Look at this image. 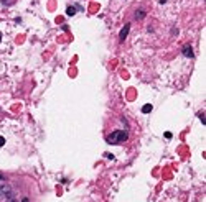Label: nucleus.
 <instances>
[{
  "label": "nucleus",
  "instance_id": "obj_6",
  "mask_svg": "<svg viewBox=\"0 0 206 202\" xmlns=\"http://www.w3.org/2000/svg\"><path fill=\"white\" fill-rule=\"evenodd\" d=\"M198 118H200V120H201V123H206V118H204V112H200V113H198Z\"/></svg>",
  "mask_w": 206,
  "mask_h": 202
},
{
  "label": "nucleus",
  "instance_id": "obj_4",
  "mask_svg": "<svg viewBox=\"0 0 206 202\" xmlns=\"http://www.w3.org/2000/svg\"><path fill=\"white\" fill-rule=\"evenodd\" d=\"M152 109H153V107L150 105V104H145V105L142 107V112H144V113H150V112H152Z\"/></svg>",
  "mask_w": 206,
  "mask_h": 202
},
{
  "label": "nucleus",
  "instance_id": "obj_13",
  "mask_svg": "<svg viewBox=\"0 0 206 202\" xmlns=\"http://www.w3.org/2000/svg\"><path fill=\"white\" fill-rule=\"evenodd\" d=\"M0 179H3V174L2 173H0Z\"/></svg>",
  "mask_w": 206,
  "mask_h": 202
},
{
  "label": "nucleus",
  "instance_id": "obj_7",
  "mask_svg": "<svg viewBox=\"0 0 206 202\" xmlns=\"http://www.w3.org/2000/svg\"><path fill=\"white\" fill-rule=\"evenodd\" d=\"M144 17H145V12H139L137 13V18H144Z\"/></svg>",
  "mask_w": 206,
  "mask_h": 202
},
{
  "label": "nucleus",
  "instance_id": "obj_10",
  "mask_svg": "<svg viewBox=\"0 0 206 202\" xmlns=\"http://www.w3.org/2000/svg\"><path fill=\"white\" fill-rule=\"evenodd\" d=\"M8 202H18V200H17V199H13V197H12V199H8Z\"/></svg>",
  "mask_w": 206,
  "mask_h": 202
},
{
  "label": "nucleus",
  "instance_id": "obj_12",
  "mask_svg": "<svg viewBox=\"0 0 206 202\" xmlns=\"http://www.w3.org/2000/svg\"><path fill=\"white\" fill-rule=\"evenodd\" d=\"M160 3H167V0H160Z\"/></svg>",
  "mask_w": 206,
  "mask_h": 202
},
{
  "label": "nucleus",
  "instance_id": "obj_1",
  "mask_svg": "<svg viewBox=\"0 0 206 202\" xmlns=\"http://www.w3.org/2000/svg\"><path fill=\"white\" fill-rule=\"evenodd\" d=\"M127 138H129V133H127V131H124V130H116V131H112V133L107 137V143H109V145H120V143H124Z\"/></svg>",
  "mask_w": 206,
  "mask_h": 202
},
{
  "label": "nucleus",
  "instance_id": "obj_5",
  "mask_svg": "<svg viewBox=\"0 0 206 202\" xmlns=\"http://www.w3.org/2000/svg\"><path fill=\"white\" fill-rule=\"evenodd\" d=\"M74 13H76V8H74V7H68V8H66V15H68V17H73Z\"/></svg>",
  "mask_w": 206,
  "mask_h": 202
},
{
  "label": "nucleus",
  "instance_id": "obj_3",
  "mask_svg": "<svg viewBox=\"0 0 206 202\" xmlns=\"http://www.w3.org/2000/svg\"><path fill=\"white\" fill-rule=\"evenodd\" d=\"M181 53H183V56H186V58H193V56H195V53H193V48H191V46H185Z\"/></svg>",
  "mask_w": 206,
  "mask_h": 202
},
{
  "label": "nucleus",
  "instance_id": "obj_9",
  "mask_svg": "<svg viewBox=\"0 0 206 202\" xmlns=\"http://www.w3.org/2000/svg\"><path fill=\"white\" fill-rule=\"evenodd\" d=\"M3 145H5V138L0 137V146H3Z\"/></svg>",
  "mask_w": 206,
  "mask_h": 202
},
{
  "label": "nucleus",
  "instance_id": "obj_14",
  "mask_svg": "<svg viewBox=\"0 0 206 202\" xmlns=\"http://www.w3.org/2000/svg\"><path fill=\"white\" fill-rule=\"evenodd\" d=\"M0 41H2V33H0Z\"/></svg>",
  "mask_w": 206,
  "mask_h": 202
},
{
  "label": "nucleus",
  "instance_id": "obj_11",
  "mask_svg": "<svg viewBox=\"0 0 206 202\" xmlns=\"http://www.w3.org/2000/svg\"><path fill=\"white\" fill-rule=\"evenodd\" d=\"M22 202H28V199H27V197H25V199H22Z\"/></svg>",
  "mask_w": 206,
  "mask_h": 202
},
{
  "label": "nucleus",
  "instance_id": "obj_8",
  "mask_svg": "<svg viewBox=\"0 0 206 202\" xmlns=\"http://www.w3.org/2000/svg\"><path fill=\"white\" fill-rule=\"evenodd\" d=\"M5 191H7V187L3 186V184H0V194H2V192H5Z\"/></svg>",
  "mask_w": 206,
  "mask_h": 202
},
{
  "label": "nucleus",
  "instance_id": "obj_2",
  "mask_svg": "<svg viewBox=\"0 0 206 202\" xmlns=\"http://www.w3.org/2000/svg\"><path fill=\"white\" fill-rule=\"evenodd\" d=\"M129 30H130V23H125V25H124V28L120 30V33H119V38H120V41H124L125 38H127Z\"/></svg>",
  "mask_w": 206,
  "mask_h": 202
}]
</instances>
